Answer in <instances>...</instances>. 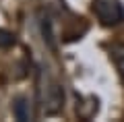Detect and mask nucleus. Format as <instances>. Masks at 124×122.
<instances>
[{"label":"nucleus","mask_w":124,"mask_h":122,"mask_svg":"<svg viewBox=\"0 0 124 122\" xmlns=\"http://www.w3.org/2000/svg\"><path fill=\"white\" fill-rule=\"evenodd\" d=\"M64 106V89L56 79L46 77V83L41 87V108L48 116H56Z\"/></svg>","instance_id":"1"},{"label":"nucleus","mask_w":124,"mask_h":122,"mask_svg":"<svg viewBox=\"0 0 124 122\" xmlns=\"http://www.w3.org/2000/svg\"><path fill=\"white\" fill-rule=\"evenodd\" d=\"M93 10L97 15L99 23L106 27H116L124 21V6L120 0H95Z\"/></svg>","instance_id":"2"},{"label":"nucleus","mask_w":124,"mask_h":122,"mask_svg":"<svg viewBox=\"0 0 124 122\" xmlns=\"http://www.w3.org/2000/svg\"><path fill=\"white\" fill-rule=\"evenodd\" d=\"M13 114L17 120L21 122H29L33 120V112H31V101L27 99V97H17L13 104Z\"/></svg>","instance_id":"3"},{"label":"nucleus","mask_w":124,"mask_h":122,"mask_svg":"<svg viewBox=\"0 0 124 122\" xmlns=\"http://www.w3.org/2000/svg\"><path fill=\"white\" fill-rule=\"evenodd\" d=\"M39 31H41V37H44V44L48 48H56V39H54V27H52V19L48 17L46 13L39 15Z\"/></svg>","instance_id":"4"},{"label":"nucleus","mask_w":124,"mask_h":122,"mask_svg":"<svg viewBox=\"0 0 124 122\" xmlns=\"http://www.w3.org/2000/svg\"><path fill=\"white\" fill-rule=\"evenodd\" d=\"M112 58H114L116 66H118L120 74H122V79H124V46H114V48H112Z\"/></svg>","instance_id":"5"},{"label":"nucleus","mask_w":124,"mask_h":122,"mask_svg":"<svg viewBox=\"0 0 124 122\" xmlns=\"http://www.w3.org/2000/svg\"><path fill=\"white\" fill-rule=\"evenodd\" d=\"M15 33L13 31H8V29H0V48L2 50H6V48H10V46H15Z\"/></svg>","instance_id":"6"}]
</instances>
